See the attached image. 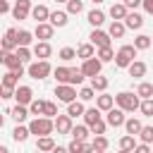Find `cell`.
Instances as JSON below:
<instances>
[{"label": "cell", "mask_w": 153, "mask_h": 153, "mask_svg": "<svg viewBox=\"0 0 153 153\" xmlns=\"http://www.w3.org/2000/svg\"><path fill=\"white\" fill-rule=\"evenodd\" d=\"M134 45H136V50H148V48L153 45V38L146 36V33H141V36L134 38Z\"/></svg>", "instance_id": "4dcf8cb0"}, {"label": "cell", "mask_w": 153, "mask_h": 153, "mask_svg": "<svg viewBox=\"0 0 153 153\" xmlns=\"http://www.w3.org/2000/svg\"><path fill=\"white\" fill-rule=\"evenodd\" d=\"M53 74H55L57 84H72V86L81 84L84 76H86V74H84L81 69H76V67H55Z\"/></svg>", "instance_id": "6da1fadb"}, {"label": "cell", "mask_w": 153, "mask_h": 153, "mask_svg": "<svg viewBox=\"0 0 153 153\" xmlns=\"http://www.w3.org/2000/svg\"><path fill=\"white\" fill-rule=\"evenodd\" d=\"M129 76H134V79H141V76H146V62H141V60H134L129 67Z\"/></svg>", "instance_id": "44dd1931"}, {"label": "cell", "mask_w": 153, "mask_h": 153, "mask_svg": "<svg viewBox=\"0 0 153 153\" xmlns=\"http://www.w3.org/2000/svg\"><path fill=\"white\" fill-rule=\"evenodd\" d=\"M139 110L143 112V117H153V98H143Z\"/></svg>", "instance_id": "b9f144b4"}, {"label": "cell", "mask_w": 153, "mask_h": 153, "mask_svg": "<svg viewBox=\"0 0 153 153\" xmlns=\"http://www.w3.org/2000/svg\"><path fill=\"white\" fill-rule=\"evenodd\" d=\"M96 153H105V151H96Z\"/></svg>", "instance_id": "be15d7a7"}, {"label": "cell", "mask_w": 153, "mask_h": 153, "mask_svg": "<svg viewBox=\"0 0 153 153\" xmlns=\"http://www.w3.org/2000/svg\"><path fill=\"white\" fill-rule=\"evenodd\" d=\"M55 96H57L60 103H67V105H69V103L76 100L79 93H76V88H74L72 84H57V86H55Z\"/></svg>", "instance_id": "8992f818"}, {"label": "cell", "mask_w": 153, "mask_h": 153, "mask_svg": "<svg viewBox=\"0 0 153 153\" xmlns=\"http://www.w3.org/2000/svg\"><path fill=\"white\" fill-rule=\"evenodd\" d=\"M81 10H84V2H81V0H69V2H67V12H69V14H79Z\"/></svg>", "instance_id": "7bdbcfd3"}, {"label": "cell", "mask_w": 153, "mask_h": 153, "mask_svg": "<svg viewBox=\"0 0 153 153\" xmlns=\"http://www.w3.org/2000/svg\"><path fill=\"white\" fill-rule=\"evenodd\" d=\"M29 112H31V110H29L26 105H19V103H17V105H14L12 110H10V115H12V120H14L17 124H22V122H24V120L29 117Z\"/></svg>", "instance_id": "d6986e66"}, {"label": "cell", "mask_w": 153, "mask_h": 153, "mask_svg": "<svg viewBox=\"0 0 153 153\" xmlns=\"http://www.w3.org/2000/svg\"><path fill=\"white\" fill-rule=\"evenodd\" d=\"M50 72H53V67H50V62H48V60H38V62H31V65L26 67V74H29L31 79H45Z\"/></svg>", "instance_id": "277c9868"}, {"label": "cell", "mask_w": 153, "mask_h": 153, "mask_svg": "<svg viewBox=\"0 0 153 153\" xmlns=\"http://www.w3.org/2000/svg\"><path fill=\"white\" fill-rule=\"evenodd\" d=\"M17 29H7L5 31V38H2V53H12L14 48H19V41H17Z\"/></svg>", "instance_id": "9c48e42d"}, {"label": "cell", "mask_w": 153, "mask_h": 153, "mask_svg": "<svg viewBox=\"0 0 153 153\" xmlns=\"http://www.w3.org/2000/svg\"><path fill=\"white\" fill-rule=\"evenodd\" d=\"M91 86H93L96 91H100V93H103V91L108 88V79H105V76H100V74H98V76H91Z\"/></svg>", "instance_id": "74e56055"}, {"label": "cell", "mask_w": 153, "mask_h": 153, "mask_svg": "<svg viewBox=\"0 0 153 153\" xmlns=\"http://www.w3.org/2000/svg\"><path fill=\"white\" fill-rule=\"evenodd\" d=\"M124 5L127 7H139V5H143V0H124Z\"/></svg>", "instance_id": "11a10c76"}, {"label": "cell", "mask_w": 153, "mask_h": 153, "mask_svg": "<svg viewBox=\"0 0 153 153\" xmlns=\"http://www.w3.org/2000/svg\"><path fill=\"white\" fill-rule=\"evenodd\" d=\"M105 127H108V122H103V120H100V122H96V124L91 127V131L98 136V134H105Z\"/></svg>", "instance_id": "f907efd6"}, {"label": "cell", "mask_w": 153, "mask_h": 153, "mask_svg": "<svg viewBox=\"0 0 153 153\" xmlns=\"http://www.w3.org/2000/svg\"><path fill=\"white\" fill-rule=\"evenodd\" d=\"M91 2H93V5H100V2H103V0H91Z\"/></svg>", "instance_id": "91938a15"}, {"label": "cell", "mask_w": 153, "mask_h": 153, "mask_svg": "<svg viewBox=\"0 0 153 153\" xmlns=\"http://www.w3.org/2000/svg\"><path fill=\"white\" fill-rule=\"evenodd\" d=\"M134 153H153V151H151V146H148V143H139V146L134 148Z\"/></svg>", "instance_id": "f5cc1de1"}, {"label": "cell", "mask_w": 153, "mask_h": 153, "mask_svg": "<svg viewBox=\"0 0 153 153\" xmlns=\"http://www.w3.org/2000/svg\"><path fill=\"white\" fill-rule=\"evenodd\" d=\"M17 41H19V45H22V48H29V45H31V41H33V33H31V31H26V29H22V31L17 33Z\"/></svg>", "instance_id": "e575fe53"}, {"label": "cell", "mask_w": 153, "mask_h": 153, "mask_svg": "<svg viewBox=\"0 0 153 153\" xmlns=\"http://www.w3.org/2000/svg\"><path fill=\"white\" fill-rule=\"evenodd\" d=\"M2 86H7V88H17V86H19V74L7 69V74L2 76Z\"/></svg>", "instance_id": "1f68e13d"}, {"label": "cell", "mask_w": 153, "mask_h": 153, "mask_svg": "<svg viewBox=\"0 0 153 153\" xmlns=\"http://www.w3.org/2000/svg\"><path fill=\"white\" fill-rule=\"evenodd\" d=\"M53 148H55V141H53V136H38V141H36V151L50 153Z\"/></svg>", "instance_id": "484cf974"}, {"label": "cell", "mask_w": 153, "mask_h": 153, "mask_svg": "<svg viewBox=\"0 0 153 153\" xmlns=\"http://www.w3.org/2000/svg\"><path fill=\"white\" fill-rule=\"evenodd\" d=\"M0 153H10V151H7V146H0Z\"/></svg>", "instance_id": "680465c9"}, {"label": "cell", "mask_w": 153, "mask_h": 153, "mask_svg": "<svg viewBox=\"0 0 153 153\" xmlns=\"http://www.w3.org/2000/svg\"><path fill=\"white\" fill-rule=\"evenodd\" d=\"M88 124H76L74 129H72V139H76V141H86V136H88Z\"/></svg>", "instance_id": "836d02e7"}, {"label": "cell", "mask_w": 153, "mask_h": 153, "mask_svg": "<svg viewBox=\"0 0 153 153\" xmlns=\"http://www.w3.org/2000/svg\"><path fill=\"white\" fill-rule=\"evenodd\" d=\"M115 103H117V108H122L124 112H134V110L141 108V96H139V93H131V91H120V93L115 96Z\"/></svg>", "instance_id": "7a4b0ae2"}, {"label": "cell", "mask_w": 153, "mask_h": 153, "mask_svg": "<svg viewBox=\"0 0 153 153\" xmlns=\"http://www.w3.org/2000/svg\"><path fill=\"white\" fill-rule=\"evenodd\" d=\"M84 143H86V141H76V139H72L67 148H69V153H84Z\"/></svg>", "instance_id": "bcb514c9"}, {"label": "cell", "mask_w": 153, "mask_h": 153, "mask_svg": "<svg viewBox=\"0 0 153 153\" xmlns=\"http://www.w3.org/2000/svg\"><path fill=\"white\" fill-rule=\"evenodd\" d=\"M127 14H129V7H127L124 2H115V5L110 7V17H112L115 22H124Z\"/></svg>", "instance_id": "2e32d148"}, {"label": "cell", "mask_w": 153, "mask_h": 153, "mask_svg": "<svg viewBox=\"0 0 153 153\" xmlns=\"http://www.w3.org/2000/svg\"><path fill=\"white\" fill-rule=\"evenodd\" d=\"M55 129H57V134H72V129H74L72 117L69 115H57L55 117Z\"/></svg>", "instance_id": "9a60e30c"}, {"label": "cell", "mask_w": 153, "mask_h": 153, "mask_svg": "<svg viewBox=\"0 0 153 153\" xmlns=\"http://www.w3.org/2000/svg\"><path fill=\"white\" fill-rule=\"evenodd\" d=\"M74 57H76V50H74V48H62V50H60V60H62V62H69V60H74Z\"/></svg>", "instance_id": "ee69618b"}, {"label": "cell", "mask_w": 153, "mask_h": 153, "mask_svg": "<svg viewBox=\"0 0 153 153\" xmlns=\"http://www.w3.org/2000/svg\"><path fill=\"white\" fill-rule=\"evenodd\" d=\"M124 129H127V134H131V136H139V134H141V129H143V124H141L136 117H129V120L124 122Z\"/></svg>", "instance_id": "d4e9b609"}, {"label": "cell", "mask_w": 153, "mask_h": 153, "mask_svg": "<svg viewBox=\"0 0 153 153\" xmlns=\"http://www.w3.org/2000/svg\"><path fill=\"white\" fill-rule=\"evenodd\" d=\"M29 129H31V134H36V136H50L53 129H55V120L41 115V117H36V120H31Z\"/></svg>", "instance_id": "3957f363"}, {"label": "cell", "mask_w": 153, "mask_h": 153, "mask_svg": "<svg viewBox=\"0 0 153 153\" xmlns=\"http://www.w3.org/2000/svg\"><path fill=\"white\" fill-rule=\"evenodd\" d=\"M124 24H127V29H141L143 26V17L139 12H129L127 19H124Z\"/></svg>", "instance_id": "603a6c76"}, {"label": "cell", "mask_w": 153, "mask_h": 153, "mask_svg": "<svg viewBox=\"0 0 153 153\" xmlns=\"http://www.w3.org/2000/svg\"><path fill=\"white\" fill-rule=\"evenodd\" d=\"M105 122L110 124V127H124V110L122 108H112V110H108V115H105Z\"/></svg>", "instance_id": "30bf717a"}, {"label": "cell", "mask_w": 153, "mask_h": 153, "mask_svg": "<svg viewBox=\"0 0 153 153\" xmlns=\"http://www.w3.org/2000/svg\"><path fill=\"white\" fill-rule=\"evenodd\" d=\"M93 93H96V88H93V86H84V88L79 91V98H81V100H91V98H93Z\"/></svg>", "instance_id": "7dc6e473"}, {"label": "cell", "mask_w": 153, "mask_h": 153, "mask_svg": "<svg viewBox=\"0 0 153 153\" xmlns=\"http://www.w3.org/2000/svg\"><path fill=\"white\" fill-rule=\"evenodd\" d=\"M2 65H5L10 72H17L19 76L24 74V62L19 60L17 53H2Z\"/></svg>", "instance_id": "52a82bcc"}, {"label": "cell", "mask_w": 153, "mask_h": 153, "mask_svg": "<svg viewBox=\"0 0 153 153\" xmlns=\"http://www.w3.org/2000/svg\"><path fill=\"white\" fill-rule=\"evenodd\" d=\"M124 31H127V24H124V22H115V19H112V24H110L108 33H110L112 38H122V36H124Z\"/></svg>", "instance_id": "4316f807"}, {"label": "cell", "mask_w": 153, "mask_h": 153, "mask_svg": "<svg viewBox=\"0 0 153 153\" xmlns=\"http://www.w3.org/2000/svg\"><path fill=\"white\" fill-rule=\"evenodd\" d=\"M96 55V45L88 41V43H81L79 48H76V57H81V60H91Z\"/></svg>", "instance_id": "ffe728a7"}, {"label": "cell", "mask_w": 153, "mask_h": 153, "mask_svg": "<svg viewBox=\"0 0 153 153\" xmlns=\"http://www.w3.org/2000/svg\"><path fill=\"white\" fill-rule=\"evenodd\" d=\"M17 55H19V60H22L24 65L31 60V50H29V48H22V45H19V48H17Z\"/></svg>", "instance_id": "c3c4849f"}, {"label": "cell", "mask_w": 153, "mask_h": 153, "mask_svg": "<svg viewBox=\"0 0 153 153\" xmlns=\"http://www.w3.org/2000/svg\"><path fill=\"white\" fill-rule=\"evenodd\" d=\"M43 117H53V120H55V117H57V105L48 100V103H45V115H43Z\"/></svg>", "instance_id": "681fc988"}, {"label": "cell", "mask_w": 153, "mask_h": 153, "mask_svg": "<svg viewBox=\"0 0 153 153\" xmlns=\"http://www.w3.org/2000/svg\"><path fill=\"white\" fill-rule=\"evenodd\" d=\"M100 67H103V62L96 60V57H91V60H84L81 72H84L86 76H98V74H100Z\"/></svg>", "instance_id": "4fadbf2b"}, {"label": "cell", "mask_w": 153, "mask_h": 153, "mask_svg": "<svg viewBox=\"0 0 153 153\" xmlns=\"http://www.w3.org/2000/svg\"><path fill=\"white\" fill-rule=\"evenodd\" d=\"M84 122H86L88 127H93L96 122H100V108H88V110L84 112Z\"/></svg>", "instance_id": "83f0119b"}, {"label": "cell", "mask_w": 153, "mask_h": 153, "mask_svg": "<svg viewBox=\"0 0 153 153\" xmlns=\"http://www.w3.org/2000/svg\"><path fill=\"white\" fill-rule=\"evenodd\" d=\"M55 2H69V0H55Z\"/></svg>", "instance_id": "6125c7cd"}, {"label": "cell", "mask_w": 153, "mask_h": 153, "mask_svg": "<svg viewBox=\"0 0 153 153\" xmlns=\"http://www.w3.org/2000/svg\"><path fill=\"white\" fill-rule=\"evenodd\" d=\"M143 10H146L148 14H153V0H143Z\"/></svg>", "instance_id": "9f6ffc18"}, {"label": "cell", "mask_w": 153, "mask_h": 153, "mask_svg": "<svg viewBox=\"0 0 153 153\" xmlns=\"http://www.w3.org/2000/svg\"><path fill=\"white\" fill-rule=\"evenodd\" d=\"M67 17H69V12H60V10H55V12H50V19H48V22H50L53 26H65V24L69 22Z\"/></svg>", "instance_id": "7402d4cb"}, {"label": "cell", "mask_w": 153, "mask_h": 153, "mask_svg": "<svg viewBox=\"0 0 153 153\" xmlns=\"http://www.w3.org/2000/svg\"><path fill=\"white\" fill-rule=\"evenodd\" d=\"M45 103H48V100H33V103L29 105L31 115H36V117H38V115H45Z\"/></svg>", "instance_id": "f35d334b"}, {"label": "cell", "mask_w": 153, "mask_h": 153, "mask_svg": "<svg viewBox=\"0 0 153 153\" xmlns=\"http://www.w3.org/2000/svg\"><path fill=\"white\" fill-rule=\"evenodd\" d=\"M10 10H12V7H10V0H0V12H2V14H7Z\"/></svg>", "instance_id": "db71d44e"}, {"label": "cell", "mask_w": 153, "mask_h": 153, "mask_svg": "<svg viewBox=\"0 0 153 153\" xmlns=\"http://www.w3.org/2000/svg\"><path fill=\"white\" fill-rule=\"evenodd\" d=\"M50 53H53V48H50V43H48V41H38V43L33 45V55H36L38 60H48V57H50Z\"/></svg>", "instance_id": "ac0fdd59"}, {"label": "cell", "mask_w": 153, "mask_h": 153, "mask_svg": "<svg viewBox=\"0 0 153 153\" xmlns=\"http://www.w3.org/2000/svg\"><path fill=\"white\" fill-rule=\"evenodd\" d=\"M29 134H31V129H29V127H22V124H17V127L12 129V139H14V141H19V143H22V141H26V139H29Z\"/></svg>", "instance_id": "f1b7e54d"}, {"label": "cell", "mask_w": 153, "mask_h": 153, "mask_svg": "<svg viewBox=\"0 0 153 153\" xmlns=\"http://www.w3.org/2000/svg\"><path fill=\"white\" fill-rule=\"evenodd\" d=\"M14 98H17L19 105H31V103H33V91H31L29 86H17Z\"/></svg>", "instance_id": "5bb4252c"}, {"label": "cell", "mask_w": 153, "mask_h": 153, "mask_svg": "<svg viewBox=\"0 0 153 153\" xmlns=\"http://www.w3.org/2000/svg\"><path fill=\"white\" fill-rule=\"evenodd\" d=\"M139 139H141V143H151L153 141V127H143L141 134H139Z\"/></svg>", "instance_id": "f6af8a7d"}, {"label": "cell", "mask_w": 153, "mask_h": 153, "mask_svg": "<svg viewBox=\"0 0 153 153\" xmlns=\"http://www.w3.org/2000/svg\"><path fill=\"white\" fill-rule=\"evenodd\" d=\"M50 153H69V148H67V146H55Z\"/></svg>", "instance_id": "6f0895ef"}, {"label": "cell", "mask_w": 153, "mask_h": 153, "mask_svg": "<svg viewBox=\"0 0 153 153\" xmlns=\"http://www.w3.org/2000/svg\"><path fill=\"white\" fill-rule=\"evenodd\" d=\"M84 112H86V108H84L79 100H74V103H69V105H67V115H69L72 120H74V117H79V115L84 117Z\"/></svg>", "instance_id": "d6a6232c"}, {"label": "cell", "mask_w": 153, "mask_h": 153, "mask_svg": "<svg viewBox=\"0 0 153 153\" xmlns=\"http://www.w3.org/2000/svg\"><path fill=\"white\" fill-rule=\"evenodd\" d=\"M91 143H93V148H96V151H108V146H110V141H108L103 134H98V136H96Z\"/></svg>", "instance_id": "ab89813d"}, {"label": "cell", "mask_w": 153, "mask_h": 153, "mask_svg": "<svg viewBox=\"0 0 153 153\" xmlns=\"http://www.w3.org/2000/svg\"><path fill=\"white\" fill-rule=\"evenodd\" d=\"M136 57V45H122L115 55V65L117 67H129Z\"/></svg>", "instance_id": "5b68a950"}, {"label": "cell", "mask_w": 153, "mask_h": 153, "mask_svg": "<svg viewBox=\"0 0 153 153\" xmlns=\"http://www.w3.org/2000/svg\"><path fill=\"white\" fill-rule=\"evenodd\" d=\"M136 93L141 96V100H143V98H153V84L141 81V84H139V88H136Z\"/></svg>", "instance_id": "d590c367"}, {"label": "cell", "mask_w": 153, "mask_h": 153, "mask_svg": "<svg viewBox=\"0 0 153 153\" xmlns=\"http://www.w3.org/2000/svg\"><path fill=\"white\" fill-rule=\"evenodd\" d=\"M115 55H117V53H112V48L108 45V48H98V55H96V57H98L100 62H110V60H115Z\"/></svg>", "instance_id": "8d00e7d4"}, {"label": "cell", "mask_w": 153, "mask_h": 153, "mask_svg": "<svg viewBox=\"0 0 153 153\" xmlns=\"http://www.w3.org/2000/svg\"><path fill=\"white\" fill-rule=\"evenodd\" d=\"M151 38H153V36H151Z\"/></svg>", "instance_id": "e7e4bbea"}, {"label": "cell", "mask_w": 153, "mask_h": 153, "mask_svg": "<svg viewBox=\"0 0 153 153\" xmlns=\"http://www.w3.org/2000/svg\"><path fill=\"white\" fill-rule=\"evenodd\" d=\"M14 91H17V88H7V86H2V91H0V93H2V98H5V100H10V98H14Z\"/></svg>", "instance_id": "816d5d0a"}, {"label": "cell", "mask_w": 153, "mask_h": 153, "mask_svg": "<svg viewBox=\"0 0 153 153\" xmlns=\"http://www.w3.org/2000/svg\"><path fill=\"white\" fill-rule=\"evenodd\" d=\"M120 153H134V151H124V148H120Z\"/></svg>", "instance_id": "94428289"}, {"label": "cell", "mask_w": 153, "mask_h": 153, "mask_svg": "<svg viewBox=\"0 0 153 153\" xmlns=\"http://www.w3.org/2000/svg\"><path fill=\"white\" fill-rule=\"evenodd\" d=\"M53 33H55V26H53L50 22L36 24V31H33V36H36L38 41H48V38H53Z\"/></svg>", "instance_id": "7c38bea8"}, {"label": "cell", "mask_w": 153, "mask_h": 153, "mask_svg": "<svg viewBox=\"0 0 153 153\" xmlns=\"http://www.w3.org/2000/svg\"><path fill=\"white\" fill-rule=\"evenodd\" d=\"M103 22H105V14H103L100 10H91V12H88V24H91L93 29H98Z\"/></svg>", "instance_id": "f546056e"}, {"label": "cell", "mask_w": 153, "mask_h": 153, "mask_svg": "<svg viewBox=\"0 0 153 153\" xmlns=\"http://www.w3.org/2000/svg\"><path fill=\"white\" fill-rule=\"evenodd\" d=\"M120 148H124V151H134V148H136V141H134V136H131V134L122 136V139H120Z\"/></svg>", "instance_id": "60d3db41"}, {"label": "cell", "mask_w": 153, "mask_h": 153, "mask_svg": "<svg viewBox=\"0 0 153 153\" xmlns=\"http://www.w3.org/2000/svg\"><path fill=\"white\" fill-rule=\"evenodd\" d=\"M88 38H91V43H93L96 48H108L112 36H110V33H105V31H100V29H93Z\"/></svg>", "instance_id": "8fae6325"}, {"label": "cell", "mask_w": 153, "mask_h": 153, "mask_svg": "<svg viewBox=\"0 0 153 153\" xmlns=\"http://www.w3.org/2000/svg\"><path fill=\"white\" fill-rule=\"evenodd\" d=\"M112 105H115V98H112V96H108L105 91H103V93L98 96V100H96V108H100V110H105V112H108V110H112Z\"/></svg>", "instance_id": "cb8c5ba5"}, {"label": "cell", "mask_w": 153, "mask_h": 153, "mask_svg": "<svg viewBox=\"0 0 153 153\" xmlns=\"http://www.w3.org/2000/svg\"><path fill=\"white\" fill-rule=\"evenodd\" d=\"M31 17L36 19V24H43V22H48V19H50V10H48L45 5H33Z\"/></svg>", "instance_id": "e0dca14e"}, {"label": "cell", "mask_w": 153, "mask_h": 153, "mask_svg": "<svg viewBox=\"0 0 153 153\" xmlns=\"http://www.w3.org/2000/svg\"><path fill=\"white\" fill-rule=\"evenodd\" d=\"M31 10H33L31 0H14V7H12V17H14V19H26V17L31 14Z\"/></svg>", "instance_id": "ba28073f"}]
</instances>
